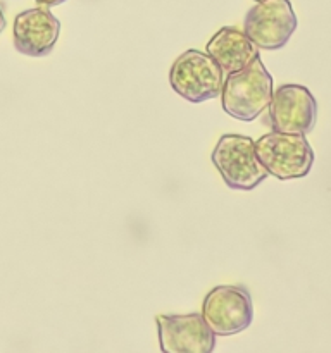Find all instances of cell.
<instances>
[{"instance_id": "cell-8", "label": "cell", "mask_w": 331, "mask_h": 353, "mask_svg": "<svg viewBox=\"0 0 331 353\" xmlns=\"http://www.w3.org/2000/svg\"><path fill=\"white\" fill-rule=\"evenodd\" d=\"M161 350L166 353H210L216 348L212 333L202 314L157 316Z\"/></svg>"}, {"instance_id": "cell-12", "label": "cell", "mask_w": 331, "mask_h": 353, "mask_svg": "<svg viewBox=\"0 0 331 353\" xmlns=\"http://www.w3.org/2000/svg\"><path fill=\"white\" fill-rule=\"evenodd\" d=\"M7 26V19H6V14H3L2 7H0V33H2L3 30H6Z\"/></svg>"}, {"instance_id": "cell-5", "label": "cell", "mask_w": 331, "mask_h": 353, "mask_svg": "<svg viewBox=\"0 0 331 353\" xmlns=\"http://www.w3.org/2000/svg\"><path fill=\"white\" fill-rule=\"evenodd\" d=\"M202 317L216 336L241 333L254 321L250 292L241 285L216 286L203 299Z\"/></svg>"}, {"instance_id": "cell-10", "label": "cell", "mask_w": 331, "mask_h": 353, "mask_svg": "<svg viewBox=\"0 0 331 353\" xmlns=\"http://www.w3.org/2000/svg\"><path fill=\"white\" fill-rule=\"evenodd\" d=\"M207 54L219 64L224 76L240 71L259 57V47L237 28H221L207 43Z\"/></svg>"}, {"instance_id": "cell-3", "label": "cell", "mask_w": 331, "mask_h": 353, "mask_svg": "<svg viewBox=\"0 0 331 353\" xmlns=\"http://www.w3.org/2000/svg\"><path fill=\"white\" fill-rule=\"evenodd\" d=\"M255 154L268 174L281 181L305 178L314 165V150L305 134L268 133L255 141Z\"/></svg>"}, {"instance_id": "cell-9", "label": "cell", "mask_w": 331, "mask_h": 353, "mask_svg": "<svg viewBox=\"0 0 331 353\" xmlns=\"http://www.w3.org/2000/svg\"><path fill=\"white\" fill-rule=\"evenodd\" d=\"M61 33V23L45 7H34L19 12L14 19V47L19 54L43 57L54 50Z\"/></svg>"}, {"instance_id": "cell-1", "label": "cell", "mask_w": 331, "mask_h": 353, "mask_svg": "<svg viewBox=\"0 0 331 353\" xmlns=\"http://www.w3.org/2000/svg\"><path fill=\"white\" fill-rule=\"evenodd\" d=\"M272 97V78L261 57L224 78L221 100L228 116L243 123L257 119Z\"/></svg>"}, {"instance_id": "cell-6", "label": "cell", "mask_w": 331, "mask_h": 353, "mask_svg": "<svg viewBox=\"0 0 331 353\" xmlns=\"http://www.w3.org/2000/svg\"><path fill=\"white\" fill-rule=\"evenodd\" d=\"M297 30V16L290 0H262L250 7L243 33L262 50H279Z\"/></svg>"}, {"instance_id": "cell-2", "label": "cell", "mask_w": 331, "mask_h": 353, "mask_svg": "<svg viewBox=\"0 0 331 353\" xmlns=\"http://www.w3.org/2000/svg\"><path fill=\"white\" fill-rule=\"evenodd\" d=\"M210 159L231 190L250 192L269 176L255 154V141L243 134H223Z\"/></svg>"}, {"instance_id": "cell-4", "label": "cell", "mask_w": 331, "mask_h": 353, "mask_svg": "<svg viewBox=\"0 0 331 353\" xmlns=\"http://www.w3.org/2000/svg\"><path fill=\"white\" fill-rule=\"evenodd\" d=\"M169 83L179 97L200 103L221 95L224 74L207 52L190 48L174 61L169 71Z\"/></svg>"}, {"instance_id": "cell-11", "label": "cell", "mask_w": 331, "mask_h": 353, "mask_svg": "<svg viewBox=\"0 0 331 353\" xmlns=\"http://www.w3.org/2000/svg\"><path fill=\"white\" fill-rule=\"evenodd\" d=\"M40 6H47V7H52V6H59V3L66 2V0H37Z\"/></svg>"}, {"instance_id": "cell-13", "label": "cell", "mask_w": 331, "mask_h": 353, "mask_svg": "<svg viewBox=\"0 0 331 353\" xmlns=\"http://www.w3.org/2000/svg\"><path fill=\"white\" fill-rule=\"evenodd\" d=\"M255 2H262V0H255Z\"/></svg>"}, {"instance_id": "cell-7", "label": "cell", "mask_w": 331, "mask_h": 353, "mask_svg": "<svg viewBox=\"0 0 331 353\" xmlns=\"http://www.w3.org/2000/svg\"><path fill=\"white\" fill-rule=\"evenodd\" d=\"M271 128L279 133L307 134L316 126L317 102L302 85H281L269 102Z\"/></svg>"}]
</instances>
